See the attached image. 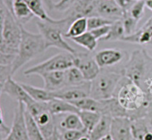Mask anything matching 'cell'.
<instances>
[{
	"label": "cell",
	"mask_w": 152,
	"mask_h": 140,
	"mask_svg": "<svg viewBox=\"0 0 152 140\" xmlns=\"http://www.w3.org/2000/svg\"><path fill=\"white\" fill-rule=\"evenodd\" d=\"M114 97L127 111L131 120L145 118L148 112V107L152 97L139 85L123 77L120 80Z\"/></svg>",
	"instance_id": "cell-1"
},
{
	"label": "cell",
	"mask_w": 152,
	"mask_h": 140,
	"mask_svg": "<svg viewBox=\"0 0 152 140\" xmlns=\"http://www.w3.org/2000/svg\"><path fill=\"white\" fill-rule=\"evenodd\" d=\"M123 74L147 93L152 80V56L145 49L134 50L124 65Z\"/></svg>",
	"instance_id": "cell-2"
},
{
	"label": "cell",
	"mask_w": 152,
	"mask_h": 140,
	"mask_svg": "<svg viewBox=\"0 0 152 140\" xmlns=\"http://www.w3.org/2000/svg\"><path fill=\"white\" fill-rule=\"evenodd\" d=\"M71 21L68 17L60 19H55L53 22H44L37 20V25L39 34L42 36L45 43L46 49L56 47L65 52L75 55L77 50L71 47L64 39V31L68 29Z\"/></svg>",
	"instance_id": "cell-3"
},
{
	"label": "cell",
	"mask_w": 152,
	"mask_h": 140,
	"mask_svg": "<svg viewBox=\"0 0 152 140\" xmlns=\"http://www.w3.org/2000/svg\"><path fill=\"white\" fill-rule=\"evenodd\" d=\"M46 49L45 43L40 34H34L22 26V38L17 54L12 63V72L16 74L23 65L43 53Z\"/></svg>",
	"instance_id": "cell-4"
},
{
	"label": "cell",
	"mask_w": 152,
	"mask_h": 140,
	"mask_svg": "<svg viewBox=\"0 0 152 140\" xmlns=\"http://www.w3.org/2000/svg\"><path fill=\"white\" fill-rule=\"evenodd\" d=\"M123 77V71L101 69L97 77L91 82L90 96L98 100L114 97L116 89Z\"/></svg>",
	"instance_id": "cell-5"
},
{
	"label": "cell",
	"mask_w": 152,
	"mask_h": 140,
	"mask_svg": "<svg viewBox=\"0 0 152 140\" xmlns=\"http://www.w3.org/2000/svg\"><path fill=\"white\" fill-rule=\"evenodd\" d=\"M22 26L9 10L1 32V47L7 53L16 55L22 38Z\"/></svg>",
	"instance_id": "cell-6"
},
{
	"label": "cell",
	"mask_w": 152,
	"mask_h": 140,
	"mask_svg": "<svg viewBox=\"0 0 152 140\" xmlns=\"http://www.w3.org/2000/svg\"><path fill=\"white\" fill-rule=\"evenodd\" d=\"M25 107L39 125L45 139L53 134L56 129L55 117L49 111L47 102L34 101Z\"/></svg>",
	"instance_id": "cell-7"
},
{
	"label": "cell",
	"mask_w": 152,
	"mask_h": 140,
	"mask_svg": "<svg viewBox=\"0 0 152 140\" xmlns=\"http://www.w3.org/2000/svg\"><path fill=\"white\" fill-rule=\"evenodd\" d=\"M74 66V55L65 52L54 55L47 60L29 68L24 71L25 76L42 75L52 71H65Z\"/></svg>",
	"instance_id": "cell-8"
},
{
	"label": "cell",
	"mask_w": 152,
	"mask_h": 140,
	"mask_svg": "<svg viewBox=\"0 0 152 140\" xmlns=\"http://www.w3.org/2000/svg\"><path fill=\"white\" fill-rule=\"evenodd\" d=\"M25 108L23 103L18 102L14 111L11 128L2 140H30L25 124Z\"/></svg>",
	"instance_id": "cell-9"
},
{
	"label": "cell",
	"mask_w": 152,
	"mask_h": 140,
	"mask_svg": "<svg viewBox=\"0 0 152 140\" xmlns=\"http://www.w3.org/2000/svg\"><path fill=\"white\" fill-rule=\"evenodd\" d=\"M74 66L78 68L86 81L94 79L101 71L94 56L88 53H78L74 55Z\"/></svg>",
	"instance_id": "cell-10"
},
{
	"label": "cell",
	"mask_w": 152,
	"mask_h": 140,
	"mask_svg": "<svg viewBox=\"0 0 152 140\" xmlns=\"http://www.w3.org/2000/svg\"><path fill=\"white\" fill-rule=\"evenodd\" d=\"M54 98L68 102L78 100L88 97L91 93V82L86 81L83 84L74 86H66L57 91L52 92Z\"/></svg>",
	"instance_id": "cell-11"
},
{
	"label": "cell",
	"mask_w": 152,
	"mask_h": 140,
	"mask_svg": "<svg viewBox=\"0 0 152 140\" xmlns=\"http://www.w3.org/2000/svg\"><path fill=\"white\" fill-rule=\"evenodd\" d=\"M126 51L120 49L105 48L99 50L95 54L96 63L101 69H111V68L123 62Z\"/></svg>",
	"instance_id": "cell-12"
},
{
	"label": "cell",
	"mask_w": 152,
	"mask_h": 140,
	"mask_svg": "<svg viewBox=\"0 0 152 140\" xmlns=\"http://www.w3.org/2000/svg\"><path fill=\"white\" fill-rule=\"evenodd\" d=\"M110 134L114 140H134L132 120L129 117L113 118Z\"/></svg>",
	"instance_id": "cell-13"
},
{
	"label": "cell",
	"mask_w": 152,
	"mask_h": 140,
	"mask_svg": "<svg viewBox=\"0 0 152 140\" xmlns=\"http://www.w3.org/2000/svg\"><path fill=\"white\" fill-rule=\"evenodd\" d=\"M1 90L2 93L8 95L12 99L17 101V102H22L25 106L30 105L34 101L22 88L20 82H16L12 77L2 85Z\"/></svg>",
	"instance_id": "cell-14"
},
{
	"label": "cell",
	"mask_w": 152,
	"mask_h": 140,
	"mask_svg": "<svg viewBox=\"0 0 152 140\" xmlns=\"http://www.w3.org/2000/svg\"><path fill=\"white\" fill-rule=\"evenodd\" d=\"M97 0H77L68 10V17L71 22L80 17L96 16V4Z\"/></svg>",
	"instance_id": "cell-15"
},
{
	"label": "cell",
	"mask_w": 152,
	"mask_h": 140,
	"mask_svg": "<svg viewBox=\"0 0 152 140\" xmlns=\"http://www.w3.org/2000/svg\"><path fill=\"white\" fill-rule=\"evenodd\" d=\"M96 16L115 21L122 19L123 12L114 0H97L96 4Z\"/></svg>",
	"instance_id": "cell-16"
},
{
	"label": "cell",
	"mask_w": 152,
	"mask_h": 140,
	"mask_svg": "<svg viewBox=\"0 0 152 140\" xmlns=\"http://www.w3.org/2000/svg\"><path fill=\"white\" fill-rule=\"evenodd\" d=\"M123 42L148 46L152 42V16L133 34L125 36Z\"/></svg>",
	"instance_id": "cell-17"
},
{
	"label": "cell",
	"mask_w": 152,
	"mask_h": 140,
	"mask_svg": "<svg viewBox=\"0 0 152 140\" xmlns=\"http://www.w3.org/2000/svg\"><path fill=\"white\" fill-rule=\"evenodd\" d=\"M65 71H52L40 75L44 81V88L50 92H55L66 87Z\"/></svg>",
	"instance_id": "cell-18"
},
{
	"label": "cell",
	"mask_w": 152,
	"mask_h": 140,
	"mask_svg": "<svg viewBox=\"0 0 152 140\" xmlns=\"http://www.w3.org/2000/svg\"><path fill=\"white\" fill-rule=\"evenodd\" d=\"M101 115H108L112 118L128 117V113L119 103L117 98L111 97L99 100V111Z\"/></svg>",
	"instance_id": "cell-19"
},
{
	"label": "cell",
	"mask_w": 152,
	"mask_h": 140,
	"mask_svg": "<svg viewBox=\"0 0 152 140\" xmlns=\"http://www.w3.org/2000/svg\"><path fill=\"white\" fill-rule=\"evenodd\" d=\"M59 116L61 119L59 121L55 119L56 128L59 130L85 131L84 126L82 123L78 114L70 113V114H62Z\"/></svg>",
	"instance_id": "cell-20"
},
{
	"label": "cell",
	"mask_w": 152,
	"mask_h": 140,
	"mask_svg": "<svg viewBox=\"0 0 152 140\" xmlns=\"http://www.w3.org/2000/svg\"><path fill=\"white\" fill-rule=\"evenodd\" d=\"M47 105L49 111L53 116L62 115V114H70V113L79 114L80 111L77 107L74 106L70 102L57 98H53V99L48 102Z\"/></svg>",
	"instance_id": "cell-21"
},
{
	"label": "cell",
	"mask_w": 152,
	"mask_h": 140,
	"mask_svg": "<svg viewBox=\"0 0 152 140\" xmlns=\"http://www.w3.org/2000/svg\"><path fill=\"white\" fill-rule=\"evenodd\" d=\"M11 13L22 25L29 22L34 16L25 0H13Z\"/></svg>",
	"instance_id": "cell-22"
},
{
	"label": "cell",
	"mask_w": 152,
	"mask_h": 140,
	"mask_svg": "<svg viewBox=\"0 0 152 140\" xmlns=\"http://www.w3.org/2000/svg\"><path fill=\"white\" fill-rule=\"evenodd\" d=\"M112 117L108 115H102L97 124L88 134L91 140H99L101 138L110 134Z\"/></svg>",
	"instance_id": "cell-23"
},
{
	"label": "cell",
	"mask_w": 152,
	"mask_h": 140,
	"mask_svg": "<svg viewBox=\"0 0 152 140\" xmlns=\"http://www.w3.org/2000/svg\"><path fill=\"white\" fill-rule=\"evenodd\" d=\"M21 85L26 90L29 96L37 102H48L54 98L52 92L46 90L45 88H39L31 85L20 82Z\"/></svg>",
	"instance_id": "cell-24"
},
{
	"label": "cell",
	"mask_w": 152,
	"mask_h": 140,
	"mask_svg": "<svg viewBox=\"0 0 152 140\" xmlns=\"http://www.w3.org/2000/svg\"><path fill=\"white\" fill-rule=\"evenodd\" d=\"M88 31V22L87 18L80 17L73 21L70 25L69 28L66 32L64 34L65 38L73 39L74 37L79 36Z\"/></svg>",
	"instance_id": "cell-25"
},
{
	"label": "cell",
	"mask_w": 152,
	"mask_h": 140,
	"mask_svg": "<svg viewBox=\"0 0 152 140\" xmlns=\"http://www.w3.org/2000/svg\"><path fill=\"white\" fill-rule=\"evenodd\" d=\"M25 120L27 132L30 140H45V137L39 127L32 116L25 108Z\"/></svg>",
	"instance_id": "cell-26"
},
{
	"label": "cell",
	"mask_w": 152,
	"mask_h": 140,
	"mask_svg": "<svg viewBox=\"0 0 152 140\" xmlns=\"http://www.w3.org/2000/svg\"><path fill=\"white\" fill-rule=\"evenodd\" d=\"M78 114L84 126L85 131L88 134H89L90 132L93 130L102 116L98 112L88 111H80Z\"/></svg>",
	"instance_id": "cell-27"
},
{
	"label": "cell",
	"mask_w": 152,
	"mask_h": 140,
	"mask_svg": "<svg viewBox=\"0 0 152 140\" xmlns=\"http://www.w3.org/2000/svg\"><path fill=\"white\" fill-rule=\"evenodd\" d=\"M25 1L33 14L37 16L39 20L50 22H53L55 20V19L50 18L48 15L47 12L43 6L42 0H25Z\"/></svg>",
	"instance_id": "cell-28"
},
{
	"label": "cell",
	"mask_w": 152,
	"mask_h": 140,
	"mask_svg": "<svg viewBox=\"0 0 152 140\" xmlns=\"http://www.w3.org/2000/svg\"><path fill=\"white\" fill-rule=\"evenodd\" d=\"M71 40L74 41L76 44L84 47L88 52H93L97 46L98 40L88 31L79 36L71 39Z\"/></svg>",
	"instance_id": "cell-29"
},
{
	"label": "cell",
	"mask_w": 152,
	"mask_h": 140,
	"mask_svg": "<svg viewBox=\"0 0 152 140\" xmlns=\"http://www.w3.org/2000/svg\"><path fill=\"white\" fill-rule=\"evenodd\" d=\"M125 36L126 33H125L123 21L122 19H117L112 22L108 36L102 40L106 42L122 41Z\"/></svg>",
	"instance_id": "cell-30"
},
{
	"label": "cell",
	"mask_w": 152,
	"mask_h": 140,
	"mask_svg": "<svg viewBox=\"0 0 152 140\" xmlns=\"http://www.w3.org/2000/svg\"><path fill=\"white\" fill-rule=\"evenodd\" d=\"M70 102L72 103L74 106L77 107L80 111H94V112L99 113V100L94 99L91 96L83 98V99Z\"/></svg>",
	"instance_id": "cell-31"
},
{
	"label": "cell",
	"mask_w": 152,
	"mask_h": 140,
	"mask_svg": "<svg viewBox=\"0 0 152 140\" xmlns=\"http://www.w3.org/2000/svg\"><path fill=\"white\" fill-rule=\"evenodd\" d=\"M65 74H66V86L79 85L86 82L81 71L75 66H72L67 69L65 71Z\"/></svg>",
	"instance_id": "cell-32"
},
{
	"label": "cell",
	"mask_w": 152,
	"mask_h": 140,
	"mask_svg": "<svg viewBox=\"0 0 152 140\" xmlns=\"http://www.w3.org/2000/svg\"><path fill=\"white\" fill-rule=\"evenodd\" d=\"M122 21H123V26H124L126 36L132 35L134 33L136 32L137 27V24L139 22V21L134 19L132 16H131L129 15V13L128 12L123 13Z\"/></svg>",
	"instance_id": "cell-33"
},
{
	"label": "cell",
	"mask_w": 152,
	"mask_h": 140,
	"mask_svg": "<svg viewBox=\"0 0 152 140\" xmlns=\"http://www.w3.org/2000/svg\"><path fill=\"white\" fill-rule=\"evenodd\" d=\"M88 22V31H91L96 28H100V27L105 26V25H109L112 24L114 21L109 20L106 18L102 17L99 16H93L87 18Z\"/></svg>",
	"instance_id": "cell-34"
},
{
	"label": "cell",
	"mask_w": 152,
	"mask_h": 140,
	"mask_svg": "<svg viewBox=\"0 0 152 140\" xmlns=\"http://www.w3.org/2000/svg\"><path fill=\"white\" fill-rule=\"evenodd\" d=\"M56 131L60 140H79L82 136L88 134L85 131L59 130L56 128Z\"/></svg>",
	"instance_id": "cell-35"
},
{
	"label": "cell",
	"mask_w": 152,
	"mask_h": 140,
	"mask_svg": "<svg viewBox=\"0 0 152 140\" xmlns=\"http://www.w3.org/2000/svg\"><path fill=\"white\" fill-rule=\"evenodd\" d=\"M145 0H140V1H136L134 4H133L129 11L131 16L135 19L137 21H140L142 18L143 17L144 13H145Z\"/></svg>",
	"instance_id": "cell-36"
},
{
	"label": "cell",
	"mask_w": 152,
	"mask_h": 140,
	"mask_svg": "<svg viewBox=\"0 0 152 140\" xmlns=\"http://www.w3.org/2000/svg\"><path fill=\"white\" fill-rule=\"evenodd\" d=\"M12 76V65H0V85H2Z\"/></svg>",
	"instance_id": "cell-37"
},
{
	"label": "cell",
	"mask_w": 152,
	"mask_h": 140,
	"mask_svg": "<svg viewBox=\"0 0 152 140\" xmlns=\"http://www.w3.org/2000/svg\"><path fill=\"white\" fill-rule=\"evenodd\" d=\"M110 28H111V25H105V26H102L100 27V28H96L94 30H92L90 32L94 36V37L97 40H102L104 38H105L108 36V33L110 31Z\"/></svg>",
	"instance_id": "cell-38"
},
{
	"label": "cell",
	"mask_w": 152,
	"mask_h": 140,
	"mask_svg": "<svg viewBox=\"0 0 152 140\" xmlns=\"http://www.w3.org/2000/svg\"><path fill=\"white\" fill-rule=\"evenodd\" d=\"M8 11L9 10L4 3V0H0V42H1V32H2L3 27H4V22H5Z\"/></svg>",
	"instance_id": "cell-39"
},
{
	"label": "cell",
	"mask_w": 152,
	"mask_h": 140,
	"mask_svg": "<svg viewBox=\"0 0 152 140\" xmlns=\"http://www.w3.org/2000/svg\"><path fill=\"white\" fill-rule=\"evenodd\" d=\"M77 0H59L54 4V9L59 11H66L68 10L76 2Z\"/></svg>",
	"instance_id": "cell-40"
},
{
	"label": "cell",
	"mask_w": 152,
	"mask_h": 140,
	"mask_svg": "<svg viewBox=\"0 0 152 140\" xmlns=\"http://www.w3.org/2000/svg\"><path fill=\"white\" fill-rule=\"evenodd\" d=\"M114 1H116L117 5L120 7V9L123 10V13L129 11L131 7L136 1L134 0H114Z\"/></svg>",
	"instance_id": "cell-41"
},
{
	"label": "cell",
	"mask_w": 152,
	"mask_h": 140,
	"mask_svg": "<svg viewBox=\"0 0 152 140\" xmlns=\"http://www.w3.org/2000/svg\"><path fill=\"white\" fill-rule=\"evenodd\" d=\"M1 87H2V85H0V96H1V93H2V90H1ZM0 128H4V129L8 128H7V126H5V125L4 124V122H3L2 111H1V107H0Z\"/></svg>",
	"instance_id": "cell-42"
},
{
	"label": "cell",
	"mask_w": 152,
	"mask_h": 140,
	"mask_svg": "<svg viewBox=\"0 0 152 140\" xmlns=\"http://www.w3.org/2000/svg\"><path fill=\"white\" fill-rule=\"evenodd\" d=\"M145 120L146 121L147 124H148V127L151 128V130L152 131V113L151 112H148V114L146 115V117H145Z\"/></svg>",
	"instance_id": "cell-43"
},
{
	"label": "cell",
	"mask_w": 152,
	"mask_h": 140,
	"mask_svg": "<svg viewBox=\"0 0 152 140\" xmlns=\"http://www.w3.org/2000/svg\"><path fill=\"white\" fill-rule=\"evenodd\" d=\"M43 3L48 7L49 10L54 9V3L53 2V0H42Z\"/></svg>",
	"instance_id": "cell-44"
},
{
	"label": "cell",
	"mask_w": 152,
	"mask_h": 140,
	"mask_svg": "<svg viewBox=\"0 0 152 140\" xmlns=\"http://www.w3.org/2000/svg\"><path fill=\"white\" fill-rule=\"evenodd\" d=\"M45 140H60L59 137V135H58L57 131H56H56H55L54 133H53V134H52L51 136H49L48 138H47V139H45Z\"/></svg>",
	"instance_id": "cell-45"
},
{
	"label": "cell",
	"mask_w": 152,
	"mask_h": 140,
	"mask_svg": "<svg viewBox=\"0 0 152 140\" xmlns=\"http://www.w3.org/2000/svg\"><path fill=\"white\" fill-rule=\"evenodd\" d=\"M13 0H4V3L7 5V8L10 12L12 11V5H13Z\"/></svg>",
	"instance_id": "cell-46"
},
{
	"label": "cell",
	"mask_w": 152,
	"mask_h": 140,
	"mask_svg": "<svg viewBox=\"0 0 152 140\" xmlns=\"http://www.w3.org/2000/svg\"><path fill=\"white\" fill-rule=\"evenodd\" d=\"M145 7L152 11V0H145Z\"/></svg>",
	"instance_id": "cell-47"
},
{
	"label": "cell",
	"mask_w": 152,
	"mask_h": 140,
	"mask_svg": "<svg viewBox=\"0 0 152 140\" xmlns=\"http://www.w3.org/2000/svg\"><path fill=\"white\" fill-rule=\"evenodd\" d=\"M99 140H114V139L112 138V136H111V134H108L107 136H104V137L101 138Z\"/></svg>",
	"instance_id": "cell-48"
},
{
	"label": "cell",
	"mask_w": 152,
	"mask_h": 140,
	"mask_svg": "<svg viewBox=\"0 0 152 140\" xmlns=\"http://www.w3.org/2000/svg\"><path fill=\"white\" fill-rule=\"evenodd\" d=\"M79 140H91L90 139V137H89L88 135H84L83 136H82L81 138H80Z\"/></svg>",
	"instance_id": "cell-49"
},
{
	"label": "cell",
	"mask_w": 152,
	"mask_h": 140,
	"mask_svg": "<svg viewBox=\"0 0 152 140\" xmlns=\"http://www.w3.org/2000/svg\"><path fill=\"white\" fill-rule=\"evenodd\" d=\"M148 112H151L152 113V100L151 101V102H150L149 107H148Z\"/></svg>",
	"instance_id": "cell-50"
},
{
	"label": "cell",
	"mask_w": 152,
	"mask_h": 140,
	"mask_svg": "<svg viewBox=\"0 0 152 140\" xmlns=\"http://www.w3.org/2000/svg\"><path fill=\"white\" fill-rule=\"evenodd\" d=\"M134 1H140V0H134Z\"/></svg>",
	"instance_id": "cell-51"
},
{
	"label": "cell",
	"mask_w": 152,
	"mask_h": 140,
	"mask_svg": "<svg viewBox=\"0 0 152 140\" xmlns=\"http://www.w3.org/2000/svg\"></svg>",
	"instance_id": "cell-52"
},
{
	"label": "cell",
	"mask_w": 152,
	"mask_h": 140,
	"mask_svg": "<svg viewBox=\"0 0 152 140\" xmlns=\"http://www.w3.org/2000/svg\"><path fill=\"white\" fill-rule=\"evenodd\" d=\"M134 140H135V139H134Z\"/></svg>",
	"instance_id": "cell-53"
}]
</instances>
